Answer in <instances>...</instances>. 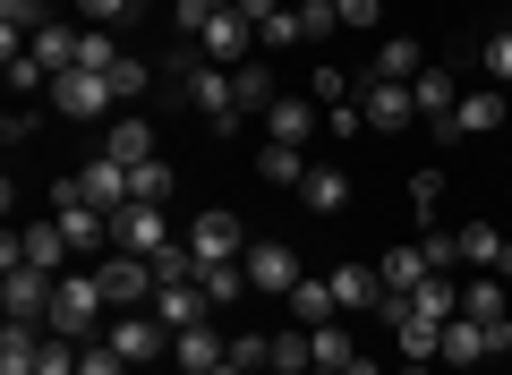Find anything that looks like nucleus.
<instances>
[{"label":"nucleus","mask_w":512,"mask_h":375,"mask_svg":"<svg viewBox=\"0 0 512 375\" xmlns=\"http://www.w3.org/2000/svg\"><path fill=\"white\" fill-rule=\"evenodd\" d=\"M325 128H333V137H359L367 120H359V103H333V111H325Z\"/></svg>","instance_id":"50"},{"label":"nucleus","mask_w":512,"mask_h":375,"mask_svg":"<svg viewBox=\"0 0 512 375\" xmlns=\"http://www.w3.org/2000/svg\"><path fill=\"white\" fill-rule=\"evenodd\" d=\"M52 222L69 231V248H77V256L111 248V214H103V205H86V197H77V179H60V188H52Z\"/></svg>","instance_id":"3"},{"label":"nucleus","mask_w":512,"mask_h":375,"mask_svg":"<svg viewBox=\"0 0 512 375\" xmlns=\"http://www.w3.org/2000/svg\"><path fill=\"white\" fill-rule=\"evenodd\" d=\"M504 128H512V94H504Z\"/></svg>","instance_id":"53"},{"label":"nucleus","mask_w":512,"mask_h":375,"mask_svg":"<svg viewBox=\"0 0 512 375\" xmlns=\"http://www.w3.org/2000/svg\"><path fill=\"white\" fill-rule=\"evenodd\" d=\"M308 94H316L325 111H333V103H350V69H333V60H325V69L308 77Z\"/></svg>","instance_id":"42"},{"label":"nucleus","mask_w":512,"mask_h":375,"mask_svg":"<svg viewBox=\"0 0 512 375\" xmlns=\"http://www.w3.org/2000/svg\"><path fill=\"white\" fill-rule=\"evenodd\" d=\"M52 111L60 120H103V111H120V94H111V77L103 69H69V77H52Z\"/></svg>","instance_id":"2"},{"label":"nucleus","mask_w":512,"mask_h":375,"mask_svg":"<svg viewBox=\"0 0 512 375\" xmlns=\"http://www.w3.org/2000/svg\"><path fill=\"white\" fill-rule=\"evenodd\" d=\"M478 60H487V77L512 94V26H504V35H487V52H478Z\"/></svg>","instance_id":"43"},{"label":"nucleus","mask_w":512,"mask_h":375,"mask_svg":"<svg viewBox=\"0 0 512 375\" xmlns=\"http://www.w3.org/2000/svg\"><path fill=\"white\" fill-rule=\"evenodd\" d=\"M103 154H111V162H128V171H137V162H154V128H146V120H111Z\"/></svg>","instance_id":"31"},{"label":"nucleus","mask_w":512,"mask_h":375,"mask_svg":"<svg viewBox=\"0 0 512 375\" xmlns=\"http://www.w3.org/2000/svg\"><path fill=\"white\" fill-rule=\"evenodd\" d=\"M26 52L43 60V77H69L77 60H86V35H77V26H60V18H52V26H43V35H35V43H26Z\"/></svg>","instance_id":"18"},{"label":"nucleus","mask_w":512,"mask_h":375,"mask_svg":"<svg viewBox=\"0 0 512 375\" xmlns=\"http://www.w3.org/2000/svg\"><path fill=\"white\" fill-rule=\"evenodd\" d=\"M359 120H367V128H410V120H419V103H410V86H384V77H367Z\"/></svg>","instance_id":"16"},{"label":"nucleus","mask_w":512,"mask_h":375,"mask_svg":"<svg viewBox=\"0 0 512 375\" xmlns=\"http://www.w3.org/2000/svg\"><path fill=\"white\" fill-rule=\"evenodd\" d=\"M231 358H239V367H274V333H231Z\"/></svg>","instance_id":"41"},{"label":"nucleus","mask_w":512,"mask_h":375,"mask_svg":"<svg viewBox=\"0 0 512 375\" xmlns=\"http://www.w3.org/2000/svg\"><path fill=\"white\" fill-rule=\"evenodd\" d=\"M154 316L180 333V324H205L214 307H205V290H197V282H171V290H154Z\"/></svg>","instance_id":"27"},{"label":"nucleus","mask_w":512,"mask_h":375,"mask_svg":"<svg viewBox=\"0 0 512 375\" xmlns=\"http://www.w3.org/2000/svg\"><path fill=\"white\" fill-rule=\"evenodd\" d=\"M214 375H248V367H239V358H222V367H214Z\"/></svg>","instance_id":"51"},{"label":"nucleus","mask_w":512,"mask_h":375,"mask_svg":"<svg viewBox=\"0 0 512 375\" xmlns=\"http://www.w3.org/2000/svg\"><path fill=\"white\" fill-rule=\"evenodd\" d=\"M77 197H86V205H103V214H120V205H128V162L94 154L86 171H77Z\"/></svg>","instance_id":"15"},{"label":"nucleus","mask_w":512,"mask_h":375,"mask_svg":"<svg viewBox=\"0 0 512 375\" xmlns=\"http://www.w3.org/2000/svg\"><path fill=\"white\" fill-rule=\"evenodd\" d=\"M197 52H205V60H222V69H239V60H256V26L239 18V9H222V18L197 35Z\"/></svg>","instance_id":"12"},{"label":"nucleus","mask_w":512,"mask_h":375,"mask_svg":"<svg viewBox=\"0 0 512 375\" xmlns=\"http://www.w3.org/2000/svg\"><path fill=\"white\" fill-rule=\"evenodd\" d=\"M171 188H180V179H171V162L154 154V162H137V171H128V197H146V205H163Z\"/></svg>","instance_id":"36"},{"label":"nucleus","mask_w":512,"mask_h":375,"mask_svg":"<svg viewBox=\"0 0 512 375\" xmlns=\"http://www.w3.org/2000/svg\"><path fill=\"white\" fill-rule=\"evenodd\" d=\"M316 128H325V103H316V94H282V103L265 111V137L274 145H308Z\"/></svg>","instance_id":"11"},{"label":"nucleus","mask_w":512,"mask_h":375,"mask_svg":"<svg viewBox=\"0 0 512 375\" xmlns=\"http://www.w3.org/2000/svg\"><path fill=\"white\" fill-rule=\"evenodd\" d=\"M308 341H316V367H350V358H359V341H350V324H342V316H333V324H316Z\"/></svg>","instance_id":"34"},{"label":"nucleus","mask_w":512,"mask_h":375,"mask_svg":"<svg viewBox=\"0 0 512 375\" xmlns=\"http://www.w3.org/2000/svg\"><path fill=\"white\" fill-rule=\"evenodd\" d=\"M103 282H94V273H60L52 282V316H43V333H60V341H77V333H94V324H103Z\"/></svg>","instance_id":"1"},{"label":"nucleus","mask_w":512,"mask_h":375,"mask_svg":"<svg viewBox=\"0 0 512 375\" xmlns=\"http://www.w3.org/2000/svg\"><path fill=\"white\" fill-rule=\"evenodd\" d=\"M308 375H350V367H308Z\"/></svg>","instance_id":"52"},{"label":"nucleus","mask_w":512,"mask_h":375,"mask_svg":"<svg viewBox=\"0 0 512 375\" xmlns=\"http://www.w3.org/2000/svg\"><path fill=\"white\" fill-rule=\"evenodd\" d=\"M291 316L308 324V333H316V324H333V316H342V299H333V282H299V290H291Z\"/></svg>","instance_id":"33"},{"label":"nucleus","mask_w":512,"mask_h":375,"mask_svg":"<svg viewBox=\"0 0 512 375\" xmlns=\"http://www.w3.org/2000/svg\"><path fill=\"white\" fill-rule=\"evenodd\" d=\"M128 9H154V0H128Z\"/></svg>","instance_id":"55"},{"label":"nucleus","mask_w":512,"mask_h":375,"mask_svg":"<svg viewBox=\"0 0 512 375\" xmlns=\"http://www.w3.org/2000/svg\"><path fill=\"white\" fill-rule=\"evenodd\" d=\"M77 375H128V358L111 350V341H86V358H77Z\"/></svg>","instance_id":"44"},{"label":"nucleus","mask_w":512,"mask_h":375,"mask_svg":"<svg viewBox=\"0 0 512 375\" xmlns=\"http://www.w3.org/2000/svg\"><path fill=\"white\" fill-rule=\"evenodd\" d=\"M239 265H248V282L265 290V299H291V290L308 282V273H299V256L282 248V239H248V256H239Z\"/></svg>","instance_id":"5"},{"label":"nucleus","mask_w":512,"mask_h":375,"mask_svg":"<svg viewBox=\"0 0 512 375\" xmlns=\"http://www.w3.org/2000/svg\"><path fill=\"white\" fill-rule=\"evenodd\" d=\"M231 94H239V111H274V103H282L265 60H239V69H231Z\"/></svg>","instance_id":"30"},{"label":"nucleus","mask_w":512,"mask_h":375,"mask_svg":"<svg viewBox=\"0 0 512 375\" xmlns=\"http://www.w3.org/2000/svg\"><path fill=\"white\" fill-rule=\"evenodd\" d=\"M384 290H393V299H410V290H419L427 282V273H436V265H427V248H384Z\"/></svg>","instance_id":"28"},{"label":"nucleus","mask_w":512,"mask_h":375,"mask_svg":"<svg viewBox=\"0 0 512 375\" xmlns=\"http://www.w3.org/2000/svg\"><path fill=\"white\" fill-rule=\"evenodd\" d=\"M188 248H197L205 265H231V256H248V231H239V214H222V205H214V214L188 222Z\"/></svg>","instance_id":"9"},{"label":"nucleus","mask_w":512,"mask_h":375,"mask_svg":"<svg viewBox=\"0 0 512 375\" xmlns=\"http://www.w3.org/2000/svg\"><path fill=\"white\" fill-rule=\"evenodd\" d=\"M333 9H342V26H359V35L384 18V0H333Z\"/></svg>","instance_id":"47"},{"label":"nucleus","mask_w":512,"mask_h":375,"mask_svg":"<svg viewBox=\"0 0 512 375\" xmlns=\"http://www.w3.org/2000/svg\"><path fill=\"white\" fill-rule=\"evenodd\" d=\"M461 316L495 324V341L512 350V307H504V282H495V273H487V282H470V290H461Z\"/></svg>","instance_id":"23"},{"label":"nucleus","mask_w":512,"mask_h":375,"mask_svg":"<svg viewBox=\"0 0 512 375\" xmlns=\"http://www.w3.org/2000/svg\"><path fill=\"white\" fill-rule=\"evenodd\" d=\"M410 103H419V120H453V103H461V77L444 69V60H427V69L410 77Z\"/></svg>","instance_id":"14"},{"label":"nucleus","mask_w":512,"mask_h":375,"mask_svg":"<svg viewBox=\"0 0 512 375\" xmlns=\"http://www.w3.org/2000/svg\"><path fill=\"white\" fill-rule=\"evenodd\" d=\"M291 18H299V43H325L333 26H342V9H333V0H291Z\"/></svg>","instance_id":"37"},{"label":"nucleus","mask_w":512,"mask_h":375,"mask_svg":"<svg viewBox=\"0 0 512 375\" xmlns=\"http://www.w3.org/2000/svg\"><path fill=\"white\" fill-rule=\"evenodd\" d=\"M69 231L60 222H26V231H9V248H0V265H43V273H60L69 265Z\"/></svg>","instance_id":"6"},{"label":"nucleus","mask_w":512,"mask_h":375,"mask_svg":"<svg viewBox=\"0 0 512 375\" xmlns=\"http://www.w3.org/2000/svg\"><path fill=\"white\" fill-rule=\"evenodd\" d=\"M333 299H342V316H376L384 307V273L376 265H342L333 273Z\"/></svg>","instance_id":"19"},{"label":"nucleus","mask_w":512,"mask_h":375,"mask_svg":"<svg viewBox=\"0 0 512 375\" xmlns=\"http://www.w3.org/2000/svg\"><path fill=\"white\" fill-rule=\"evenodd\" d=\"M197 290H205V307H239L256 282H248V265L231 256V265H197Z\"/></svg>","instance_id":"26"},{"label":"nucleus","mask_w":512,"mask_h":375,"mask_svg":"<svg viewBox=\"0 0 512 375\" xmlns=\"http://www.w3.org/2000/svg\"><path fill=\"white\" fill-rule=\"evenodd\" d=\"M256 179L299 188V179H308V145H274V137H265V154H256Z\"/></svg>","instance_id":"29"},{"label":"nucleus","mask_w":512,"mask_h":375,"mask_svg":"<svg viewBox=\"0 0 512 375\" xmlns=\"http://www.w3.org/2000/svg\"><path fill=\"white\" fill-rule=\"evenodd\" d=\"M436 205H444V171L427 162V171L410 179V214H419V222H436Z\"/></svg>","instance_id":"38"},{"label":"nucleus","mask_w":512,"mask_h":375,"mask_svg":"<svg viewBox=\"0 0 512 375\" xmlns=\"http://www.w3.org/2000/svg\"><path fill=\"white\" fill-rule=\"evenodd\" d=\"M43 367V324H0V375H35Z\"/></svg>","instance_id":"21"},{"label":"nucleus","mask_w":512,"mask_h":375,"mask_svg":"<svg viewBox=\"0 0 512 375\" xmlns=\"http://www.w3.org/2000/svg\"><path fill=\"white\" fill-rule=\"evenodd\" d=\"M419 248H427V265H436V273H453V265H461V239H444V231H427Z\"/></svg>","instance_id":"46"},{"label":"nucleus","mask_w":512,"mask_h":375,"mask_svg":"<svg viewBox=\"0 0 512 375\" xmlns=\"http://www.w3.org/2000/svg\"><path fill=\"white\" fill-rule=\"evenodd\" d=\"M35 86H52V77H43V60H35V52H9V103H26Z\"/></svg>","instance_id":"39"},{"label":"nucleus","mask_w":512,"mask_h":375,"mask_svg":"<svg viewBox=\"0 0 512 375\" xmlns=\"http://www.w3.org/2000/svg\"><path fill=\"white\" fill-rule=\"evenodd\" d=\"M94 282H103V299H111V307H146L154 265H146V256H103V265H94Z\"/></svg>","instance_id":"10"},{"label":"nucleus","mask_w":512,"mask_h":375,"mask_svg":"<svg viewBox=\"0 0 512 375\" xmlns=\"http://www.w3.org/2000/svg\"><path fill=\"white\" fill-rule=\"evenodd\" d=\"M111 248H120V256H154V248H171V222H163V205L128 197L120 214H111Z\"/></svg>","instance_id":"4"},{"label":"nucleus","mask_w":512,"mask_h":375,"mask_svg":"<svg viewBox=\"0 0 512 375\" xmlns=\"http://www.w3.org/2000/svg\"><path fill=\"white\" fill-rule=\"evenodd\" d=\"M77 9H86V26H103V35L128 18V0H77Z\"/></svg>","instance_id":"48"},{"label":"nucleus","mask_w":512,"mask_h":375,"mask_svg":"<svg viewBox=\"0 0 512 375\" xmlns=\"http://www.w3.org/2000/svg\"><path fill=\"white\" fill-rule=\"evenodd\" d=\"M453 128H461V137H487V128H504V94H495V86H470V94L453 103Z\"/></svg>","instance_id":"25"},{"label":"nucleus","mask_w":512,"mask_h":375,"mask_svg":"<svg viewBox=\"0 0 512 375\" xmlns=\"http://www.w3.org/2000/svg\"><path fill=\"white\" fill-rule=\"evenodd\" d=\"M111 94H120V103H137V94H146V60H128V52H120V69H111Z\"/></svg>","instance_id":"45"},{"label":"nucleus","mask_w":512,"mask_h":375,"mask_svg":"<svg viewBox=\"0 0 512 375\" xmlns=\"http://www.w3.org/2000/svg\"><path fill=\"white\" fill-rule=\"evenodd\" d=\"M427 69V52L410 35H393V43H376V60H367V77H384V86H410V77Z\"/></svg>","instance_id":"24"},{"label":"nucleus","mask_w":512,"mask_h":375,"mask_svg":"<svg viewBox=\"0 0 512 375\" xmlns=\"http://www.w3.org/2000/svg\"><path fill=\"white\" fill-rule=\"evenodd\" d=\"M171 358H180V375H214L222 358H231V341H222L214 324H180V333H171Z\"/></svg>","instance_id":"13"},{"label":"nucleus","mask_w":512,"mask_h":375,"mask_svg":"<svg viewBox=\"0 0 512 375\" xmlns=\"http://www.w3.org/2000/svg\"><path fill=\"white\" fill-rule=\"evenodd\" d=\"M282 43H299V18H291V0H282L274 18L256 26V52H282Z\"/></svg>","instance_id":"40"},{"label":"nucleus","mask_w":512,"mask_h":375,"mask_svg":"<svg viewBox=\"0 0 512 375\" xmlns=\"http://www.w3.org/2000/svg\"><path fill=\"white\" fill-rule=\"evenodd\" d=\"M444 375H478V367H444Z\"/></svg>","instance_id":"54"},{"label":"nucleus","mask_w":512,"mask_h":375,"mask_svg":"<svg viewBox=\"0 0 512 375\" xmlns=\"http://www.w3.org/2000/svg\"><path fill=\"white\" fill-rule=\"evenodd\" d=\"M316 367V341H308V324L299 333H274V375H308Z\"/></svg>","instance_id":"35"},{"label":"nucleus","mask_w":512,"mask_h":375,"mask_svg":"<svg viewBox=\"0 0 512 375\" xmlns=\"http://www.w3.org/2000/svg\"><path fill=\"white\" fill-rule=\"evenodd\" d=\"M163 333H171L163 316H137V307H128V324H111V350H120L128 367H146V358L163 350Z\"/></svg>","instance_id":"20"},{"label":"nucleus","mask_w":512,"mask_h":375,"mask_svg":"<svg viewBox=\"0 0 512 375\" xmlns=\"http://www.w3.org/2000/svg\"><path fill=\"white\" fill-rule=\"evenodd\" d=\"M461 265H478V273H495V282H512V239L495 231V222H470V231H461Z\"/></svg>","instance_id":"17"},{"label":"nucleus","mask_w":512,"mask_h":375,"mask_svg":"<svg viewBox=\"0 0 512 375\" xmlns=\"http://www.w3.org/2000/svg\"><path fill=\"white\" fill-rule=\"evenodd\" d=\"M410 316H427V324H444V316H461V290L444 282V273H427V282L410 290Z\"/></svg>","instance_id":"32"},{"label":"nucleus","mask_w":512,"mask_h":375,"mask_svg":"<svg viewBox=\"0 0 512 375\" xmlns=\"http://www.w3.org/2000/svg\"><path fill=\"white\" fill-rule=\"evenodd\" d=\"M299 205H308V214H342V205H350V171L308 162V179H299Z\"/></svg>","instance_id":"22"},{"label":"nucleus","mask_w":512,"mask_h":375,"mask_svg":"<svg viewBox=\"0 0 512 375\" xmlns=\"http://www.w3.org/2000/svg\"><path fill=\"white\" fill-rule=\"evenodd\" d=\"M52 282H60V273H43V265H9V273H0V307H9L18 324H43V316H52Z\"/></svg>","instance_id":"7"},{"label":"nucleus","mask_w":512,"mask_h":375,"mask_svg":"<svg viewBox=\"0 0 512 375\" xmlns=\"http://www.w3.org/2000/svg\"><path fill=\"white\" fill-rule=\"evenodd\" d=\"M0 137H9V145H26V137H35V111H26V103H9V120H0Z\"/></svg>","instance_id":"49"},{"label":"nucleus","mask_w":512,"mask_h":375,"mask_svg":"<svg viewBox=\"0 0 512 375\" xmlns=\"http://www.w3.org/2000/svg\"><path fill=\"white\" fill-rule=\"evenodd\" d=\"M487 358H504L495 324H478V316H453V324H444V341H436V367H487Z\"/></svg>","instance_id":"8"}]
</instances>
